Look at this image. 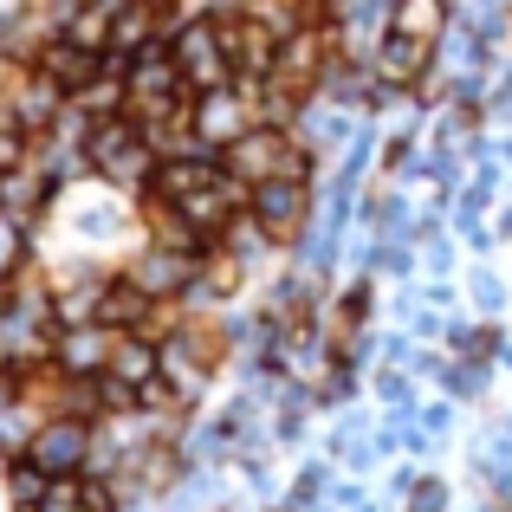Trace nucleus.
I'll return each mask as SVG.
<instances>
[{
    "mask_svg": "<svg viewBox=\"0 0 512 512\" xmlns=\"http://www.w3.org/2000/svg\"><path fill=\"white\" fill-rule=\"evenodd\" d=\"M461 299L474 305V318H506V305H512V286H506V273H500V266L474 260V266H467V286H461Z\"/></svg>",
    "mask_w": 512,
    "mask_h": 512,
    "instance_id": "412c9836",
    "label": "nucleus"
},
{
    "mask_svg": "<svg viewBox=\"0 0 512 512\" xmlns=\"http://www.w3.org/2000/svg\"><path fill=\"white\" fill-rule=\"evenodd\" d=\"M46 487H52V474H39L26 454H13L7 461V506H20V512H39V500H46Z\"/></svg>",
    "mask_w": 512,
    "mask_h": 512,
    "instance_id": "b1692460",
    "label": "nucleus"
},
{
    "mask_svg": "<svg viewBox=\"0 0 512 512\" xmlns=\"http://www.w3.org/2000/svg\"><path fill=\"white\" fill-rule=\"evenodd\" d=\"M52 175L39 169V163H20V169H0V214H7L13 227H39L46 221V208H52Z\"/></svg>",
    "mask_w": 512,
    "mask_h": 512,
    "instance_id": "9b49d317",
    "label": "nucleus"
},
{
    "mask_svg": "<svg viewBox=\"0 0 512 512\" xmlns=\"http://www.w3.org/2000/svg\"><path fill=\"white\" fill-rule=\"evenodd\" d=\"M117 512H137V506H117Z\"/></svg>",
    "mask_w": 512,
    "mask_h": 512,
    "instance_id": "c756f323",
    "label": "nucleus"
},
{
    "mask_svg": "<svg viewBox=\"0 0 512 512\" xmlns=\"http://www.w3.org/2000/svg\"><path fill=\"white\" fill-rule=\"evenodd\" d=\"M169 7L175 0H130V7H117L111 13V52L117 59H130V52L169 39Z\"/></svg>",
    "mask_w": 512,
    "mask_h": 512,
    "instance_id": "f3484780",
    "label": "nucleus"
},
{
    "mask_svg": "<svg viewBox=\"0 0 512 512\" xmlns=\"http://www.w3.org/2000/svg\"><path fill=\"white\" fill-rule=\"evenodd\" d=\"M363 124H370V111H357V104L312 98V104L299 111V124H292V130H299V143H305L312 156H344V150H350V137H357Z\"/></svg>",
    "mask_w": 512,
    "mask_h": 512,
    "instance_id": "9d476101",
    "label": "nucleus"
},
{
    "mask_svg": "<svg viewBox=\"0 0 512 512\" xmlns=\"http://www.w3.org/2000/svg\"><path fill=\"white\" fill-rule=\"evenodd\" d=\"M26 396V376L13 370V363H0V409H7V402H20Z\"/></svg>",
    "mask_w": 512,
    "mask_h": 512,
    "instance_id": "bb28decb",
    "label": "nucleus"
},
{
    "mask_svg": "<svg viewBox=\"0 0 512 512\" xmlns=\"http://www.w3.org/2000/svg\"><path fill=\"white\" fill-rule=\"evenodd\" d=\"M104 65H111V52H91V46H78V39H65V33H59V39H46V52H39L33 72H46L52 85L65 91V104H72L78 91H85L91 78L104 72Z\"/></svg>",
    "mask_w": 512,
    "mask_h": 512,
    "instance_id": "ddd939ff",
    "label": "nucleus"
},
{
    "mask_svg": "<svg viewBox=\"0 0 512 512\" xmlns=\"http://www.w3.org/2000/svg\"><path fill=\"white\" fill-rule=\"evenodd\" d=\"M500 163H506V175H512V137H500Z\"/></svg>",
    "mask_w": 512,
    "mask_h": 512,
    "instance_id": "c85d7f7f",
    "label": "nucleus"
},
{
    "mask_svg": "<svg viewBox=\"0 0 512 512\" xmlns=\"http://www.w3.org/2000/svg\"><path fill=\"white\" fill-rule=\"evenodd\" d=\"M221 169L234 175V182H273V175H318V156L299 143V130H286V124H253L247 137H234L221 150Z\"/></svg>",
    "mask_w": 512,
    "mask_h": 512,
    "instance_id": "f03ea898",
    "label": "nucleus"
},
{
    "mask_svg": "<svg viewBox=\"0 0 512 512\" xmlns=\"http://www.w3.org/2000/svg\"><path fill=\"white\" fill-rule=\"evenodd\" d=\"M325 454H331V467H338V474H370V467H383V454H376V422L363 409H338Z\"/></svg>",
    "mask_w": 512,
    "mask_h": 512,
    "instance_id": "4468645a",
    "label": "nucleus"
},
{
    "mask_svg": "<svg viewBox=\"0 0 512 512\" xmlns=\"http://www.w3.org/2000/svg\"><path fill=\"white\" fill-rule=\"evenodd\" d=\"M201 512H253V500H221V506H201Z\"/></svg>",
    "mask_w": 512,
    "mask_h": 512,
    "instance_id": "cd10ccee",
    "label": "nucleus"
},
{
    "mask_svg": "<svg viewBox=\"0 0 512 512\" xmlns=\"http://www.w3.org/2000/svg\"><path fill=\"white\" fill-rule=\"evenodd\" d=\"M169 52H175V65H182L188 98H195V91H227V85H240L234 46H227V33H221V20H214V13H195V20L169 26Z\"/></svg>",
    "mask_w": 512,
    "mask_h": 512,
    "instance_id": "7ed1b4c3",
    "label": "nucleus"
},
{
    "mask_svg": "<svg viewBox=\"0 0 512 512\" xmlns=\"http://www.w3.org/2000/svg\"><path fill=\"white\" fill-rule=\"evenodd\" d=\"M415 266H422V279H454L461 273V234H454V227L422 234L415 240Z\"/></svg>",
    "mask_w": 512,
    "mask_h": 512,
    "instance_id": "5701e85b",
    "label": "nucleus"
},
{
    "mask_svg": "<svg viewBox=\"0 0 512 512\" xmlns=\"http://www.w3.org/2000/svg\"><path fill=\"white\" fill-rule=\"evenodd\" d=\"M111 344H117V331L111 325H65L59 338H52V370L59 376H98L104 363H111Z\"/></svg>",
    "mask_w": 512,
    "mask_h": 512,
    "instance_id": "f8f14e48",
    "label": "nucleus"
},
{
    "mask_svg": "<svg viewBox=\"0 0 512 512\" xmlns=\"http://www.w3.org/2000/svg\"><path fill=\"white\" fill-rule=\"evenodd\" d=\"M201 253L195 247H175V240H150V247H137V260L124 266L130 279H137L143 292H156V299H182L188 279H195Z\"/></svg>",
    "mask_w": 512,
    "mask_h": 512,
    "instance_id": "1a4fd4ad",
    "label": "nucleus"
},
{
    "mask_svg": "<svg viewBox=\"0 0 512 512\" xmlns=\"http://www.w3.org/2000/svg\"><path fill=\"white\" fill-rule=\"evenodd\" d=\"M435 59H441V39H409V33H383L370 46V78L389 91H422L435 78Z\"/></svg>",
    "mask_w": 512,
    "mask_h": 512,
    "instance_id": "0eeeda50",
    "label": "nucleus"
},
{
    "mask_svg": "<svg viewBox=\"0 0 512 512\" xmlns=\"http://www.w3.org/2000/svg\"><path fill=\"white\" fill-rule=\"evenodd\" d=\"M104 376H117L124 389H137V396H143V389L163 376V338H150V331H117Z\"/></svg>",
    "mask_w": 512,
    "mask_h": 512,
    "instance_id": "dca6fc26",
    "label": "nucleus"
},
{
    "mask_svg": "<svg viewBox=\"0 0 512 512\" xmlns=\"http://www.w3.org/2000/svg\"><path fill=\"white\" fill-rule=\"evenodd\" d=\"M260 124V98L240 85L227 91H195L188 98V137L201 143V150H227L234 137H247V130Z\"/></svg>",
    "mask_w": 512,
    "mask_h": 512,
    "instance_id": "39448f33",
    "label": "nucleus"
},
{
    "mask_svg": "<svg viewBox=\"0 0 512 512\" xmlns=\"http://www.w3.org/2000/svg\"><path fill=\"white\" fill-rule=\"evenodd\" d=\"M402 512H454L448 506V480L422 467V474H415V487H409V500H402Z\"/></svg>",
    "mask_w": 512,
    "mask_h": 512,
    "instance_id": "a878e982",
    "label": "nucleus"
},
{
    "mask_svg": "<svg viewBox=\"0 0 512 512\" xmlns=\"http://www.w3.org/2000/svg\"><path fill=\"white\" fill-rule=\"evenodd\" d=\"M163 208H175V221H182L195 240L221 247V234L240 221V208H247V182H234V175H214L208 188H195V195H182V201H163Z\"/></svg>",
    "mask_w": 512,
    "mask_h": 512,
    "instance_id": "423d86ee",
    "label": "nucleus"
},
{
    "mask_svg": "<svg viewBox=\"0 0 512 512\" xmlns=\"http://www.w3.org/2000/svg\"><path fill=\"white\" fill-rule=\"evenodd\" d=\"M39 512H117V493L98 474H59L46 487V500H39Z\"/></svg>",
    "mask_w": 512,
    "mask_h": 512,
    "instance_id": "a211bd4d",
    "label": "nucleus"
},
{
    "mask_svg": "<svg viewBox=\"0 0 512 512\" xmlns=\"http://www.w3.org/2000/svg\"><path fill=\"white\" fill-rule=\"evenodd\" d=\"M85 163H91L98 182L137 188L143 195V182H150V169H156V143H150V130L137 124V111L85 117Z\"/></svg>",
    "mask_w": 512,
    "mask_h": 512,
    "instance_id": "f257e3e1",
    "label": "nucleus"
},
{
    "mask_svg": "<svg viewBox=\"0 0 512 512\" xmlns=\"http://www.w3.org/2000/svg\"><path fill=\"white\" fill-rule=\"evenodd\" d=\"M448 26H454V0H389V33L448 39Z\"/></svg>",
    "mask_w": 512,
    "mask_h": 512,
    "instance_id": "6ab92c4d",
    "label": "nucleus"
},
{
    "mask_svg": "<svg viewBox=\"0 0 512 512\" xmlns=\"http://www.w3.org/2000/svg\"><path fill=\"white\" fill-rule=\"evenodd\" d=\"M331 487H338V467H331V461H305L299 474H292V487L279 493V506H286V512H318L331 500Z\"/></svg>",
    "mask_w": 512,
    "mask_h": 512,
    "instance_id": "4be33fe9",
    "label": "nucleus"
},
{
    "mask_svg": "<svg viewBox=\"0 0 512 512\" xmlns=\"http://www.w3.org/2000/svg\"><path fill=\"white\" fill-rule=\"evenodd\" d=\"M422 163V150H415V130H389L383 143H376V169L383 175H409Z\"/></svg>",
    "mask_w": 512,
    "mask_h": 512,
    "instance_id": "393cba45",
    "label": "nucleus"
},
{
    "mask_svg": "<svg viewBox=\"0 0 512 512\" xmlns=\"http://www.w3.org/2000/svg\"><path fill=\"white\" fill-rule=\"evenodd\" d=\"M415 383H422V376L402 370V363H376V370H370V402L383 415H415V402H422Z\"/></svg>",
    "mask_w": 512,
    "mask_h": 512,
    "instance_id": "aec40b11",
    "label": "nucleus"
},
{
    "mask_svg": "<svg viewBox=\"0 0 512 512\" xmlns=\"http://www.w3.org/2000/svg\"><path fill=\"white\" fill-rule=\"evenodd\" d=\"M156 312H163V299H156V292H143L130 273H111V279H104L98 325H111V331H150Z\"/></svg>",
    "mask_w": 512,
    "mask_h": 512,
    "instance_id": "2eb2a0df",
    "label": "nucleus"
},
{
    "mask_svg": "<svg viewBox=\"0 0 512 512\" xmlns=\"http://www.w3.org/2000/svg\"><path fill=\"white\" fill-rule=\"evenodd\" d=\"M247 214L266 227L273 247H299V234L312 227V214H318V182H312V175H273V182H253L247 188Z\"/></svg>",
    "mask_w": 512,
    "mask_h": 512,
    "instance_id": "20e7f679",
    "label": "nucleus"
},
{
    "mask_svg": "<svg viewBox=\"0 0 512 512\" xmlns=\"http://www.w3.org/2000/svg\"><path fill=\"white\" fill-rule=\"evenodd\" d=\"M26 461L39 467V474H91V422H78V415H46L39 422V435L26 441Z\"/></svg>",
    "mask_w": 512,
    "mask_h": 512,
    "instance_id": "6e6552de",
    "label": "nucleus"
}]
</instances>
